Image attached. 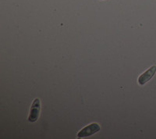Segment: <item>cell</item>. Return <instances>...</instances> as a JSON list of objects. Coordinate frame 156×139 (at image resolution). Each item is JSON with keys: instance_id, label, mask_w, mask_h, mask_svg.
<instances>
[{"instance_id": "cell-1", "label": "cell", "mask_w": 156, "mask_h": 139, "mask_svg": "<svg viewBox=\"0 0 156 139\" xmlns=\"http://www.w3.org/2000/svg\"><path fill=\"white\" fill-rule=\"evenodd\" d=\"M100 129H101V127L98 123H90V124L82 128L80 131L78 132L76 137H77V138H84V137H90V136L98 133L100 130Z\"/></svg>"}, {"instance_id": "cell-4", "label": "cell", "mask_w": 156, "mask_h": 139, "mask_svg": "<svg viewBox=\"0 0 156 139\" xmlns=\"http://www.w3.org/2000/svg\"><path fill=\"white\" fill-rule=\"evenodd\" d=\"M100 1H104V0H100Z\"/></svg>"}, {"instance_id": "cell-2", "label": "cell", "mask_w": 156, "mask_h": 139, "mask_svg": "<svg viewBox=\"0 0 156 139\" xmlns=\"http://www.w3.org/2000/svg\"><path fill=\"white\" fill-rule=\"evenodd\" d=\"M41 111V101L37 98H34L30 106V113L28 116V121L34 123L38 119L39 115Z\"/></svg>"}, {"instance_id": "cell-3", "label": "cell", "mask_w": 156, "mask_h": 139, "mask_svg": "<svg viewBox=\"0 0 156 139\" xmlns=\"http://www.w3.org/2000/svg\"><path fill=\"white\" fill-rule=\"evenodd\" d=\"M156 73V66L155 65H153L151 67H149L148 69L144 71V73H141V74L139 76L138 79H137V83H138L140 85H144L146 83L151 80L153 77L154 76Z\"/></svg>"}]
</instances>
